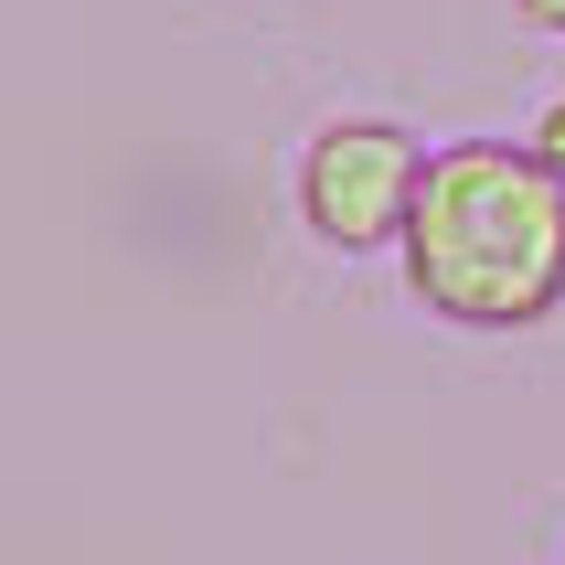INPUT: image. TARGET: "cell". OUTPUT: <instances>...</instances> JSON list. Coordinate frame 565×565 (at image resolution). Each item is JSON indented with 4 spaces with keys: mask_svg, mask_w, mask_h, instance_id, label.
I'll return each instance as SVG.
<instances>
[{
    "mask_svg": "<svg viewBox=\"0 0 565 565\" xmlns=\"http://www.w3.org/2000/svg\"><path fill=\"white\" fill-rule=\"evenodd\" d=\"M555 565H565V555H555Z\"/></svg>",
    "mask_w": 565,
    "mask_h": 565,
    "instance_id": "5",
    "label": "cell"
},
{
    "mask_svg": "<svg viewBox=\"0 0 565 565\" xmlns=\"http://www.w3.org/2000/svg\"><path fill=\"white\" fill-rule=\"evenodd\" d=\"M416 182H427V150H416L395 118H331V128H310V150H299V224H310L331 256L406 246Z\"/></svg>",
    "mask_w": 565,
    "mask_h": 565,
    "instance_id": "2",
    "label": "cell"
},
{
    "mask_svg": "<svg viewBox=\"0 0 565 565\" xmlns=\"http://www.w3.org/2000/svg\"><path fill=\"white\" fill-rule=\"evenodd\" d=\"M523 22H544V32H565V0H523Z\"/></svg>",
    "mask_w": 565,
    "mask_h": 565,
    "instance_id": "4",
    "label": "cell"
},
{
    "mask_svg": "<svg viewBox=\"0 0 565 565\" xmlns=\"http://www.w3.org/2000/svg\"><path fill=\"white\" fill-rule=\"evenodd\" d=\"M406 288L459 331H534L565 310V182L512 139L427 150L406 214Z\"/></svg>",
    "mask_w": 565,
    "mask_h": 565,
    "instance_id": "1",
    "label": "cell"
},
{
    "mask_svg": "<svg viewBox=\"0 0 565 565\" xmlns=\"http://www.w3.org/2000/svg\"><path fill=\"white\" fill-rule=\"evenodd\" d=\"M523 150H534L544 171H555V182H565V96H555V107H544V118H534V139H523Z\"/></svg>",
    "mask_w": 565,
    "mask_h": 565,
    "instance_id": "3",
    "label": "cell"
}]
</instances>
